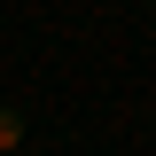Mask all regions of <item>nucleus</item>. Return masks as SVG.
Masks as SVG:
<instances>
[]
</instances>
